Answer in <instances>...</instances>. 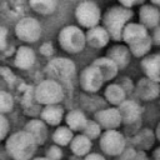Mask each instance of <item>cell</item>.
Instances as JSON below:
<instances>
[{"label":"cell","mask_w":160,"mask_h":160,"mask_svg":"<svg viewBox=\"0 0 160 160\" xmlns=\"http://www.w3.org/2000/svg\"><path fill=\"white\" fill-rule=\"evenodd\" d=\"M106 58L110 59L118 66V69H122L130 61V52H129V49L126 46L115 45V46H111L109 49V51L106 54Z\"/></svg>","instance_id":"cell-14"},{"label":"cell","mask_w":160,"mask_h":160,"mask_svg":"<svg viewBox=\"0 0 160 160\" xmlns=\"http://www.w3.org/2000/svg\"><path fill=\"white\" fill-rule=\"evenodd\" d=\"M59 45L62 50L70 54H76L84 50L85 42V34L79 26L68 25L62 28L58 35Z\"/></svg>","instance_id":"cell-2"},{"label":"cell","mask_w":160,"mask_h":160,"mask_svg":"<svg viewBox=\"0 0 160 160\" xmlns=\"http://www.w3.org/2000/svg\"><path fill=\"white\" fill-rule=\"evenodd\" d=\"M35 141L34 139L26 132H16L8 140V150L11 154V156L16 160H28L34 150H35Z\"/></svg>","instance_id":"cell-3"},{"label":"cell","mask_w":160,"mask_h":160,"mask_svg":"<svg viewBox=\"0 0 160 160\" xmlns=\"http://www.w3.org/2000/svg\"><path fill=\"white\" fill-rule=\"evenodd\" d=\"M36 160H50V159H49V158H48V159H45V158H42V159H36Z\"/></svg>","instance_id":"cell-39"},{"label":"cell","mask_w":160,"mask_h":160,"mask_svg":"<svg viewBox=\"0 0 160 160\" xmlns=\"http://www.w3.org/2000/svg\"><path fill=\"white\" fill-rule=\"evenodd\" d=\"M15 34L21 41L36 42L41 36V25L35 18L25 16L16 22Z\"/></svg>","instance_id":"cell-7"},{"label":"cell","mask_w":160,"mask_h":160,"mask_svg":"<svg viewBox=\"0 0 160 160\" xmlns=\"http://www.w3.org/2000/svg\"><path fill=\"white\" fill-rule=\"evenodd\" d=\"M0 74L5 78V80H6L8 82H14L15 76H14V74H12L8 68H0Z\"/></svg>","instance_id":"cell-34"},{"label":"cell","mask_w":160,"mask_h":160,"mask_svg":"<svg viewBox=\"0 0 160 160\" xmlns=\"http://www.w3.org/2000/svg\"><path fill=\"white\" fill-rule=\"evenodd\" d=\"M102 82H104L102 76H101L100 71L94 65L86 66L82 70L81 75H80L81 88L85 91H88V92H95V91H98L101 88Z\"/></svg>","instance_id":"cell-8"},{"label":"cell","mask_w":160,"mask_h":160,"mask_svg":"<svg viewBox=\"0 0 160 160\" xmlns=\"http://www.w3.org/2000/svg\"><path fill=\"white\" fill-rule=\"evenodd\" d=\"M145 0H119L120 2V6H124L126 9H131L132 6L135 5H139V4H142Z\"/></svg>","instance_id":"cell-33"},{"label":"cell","mask_w":160,"mask_h":160,"mask_svg":"<svg viewBox=\"0 0 160 160\" xmlns=\"http://www.w3.org/2000/svg\"><path fill=\"white\" fill-rule=\"evenodd\" d=\"M139 20L146 30L148 29H155L156 26H159V20H160V14H159V9L154 5H142L139 10Z\"/></svg>","instance_id":"cell-12"},{"label":"cell","mask_w":160,"mask_h":160,"mask_svg":"<svg viewBox=\"0 0 160 160\" xmlns=\"http://www.w3.org/2000/svg\"><path fill=\"white\" fill-rule=\"evenodd\" d=\"M91 65H94L100 71L104 81H109V80L114 79L116 76V74H118V70H119L118 66L110 59H108L106 56L95 59Z\"/></svg>","instance_id":"cell-16"},{"label":"cell","mask_w":160,"mask_h":160,"mask_svg":"<svg viewBox=\"0 0 160 160\" xmlns=\"http://www.w3.org/2000/svg\"><path fill=\"white\" fill-rule=\"evenodd\" d=\"M75 64L68 58H55L50 60L45 68V72L50 80L59 81H70L75 75Z\"/></svg>","instance_id":"cell-4"},{"label":"cell","mask_w":160,"mask_h":160,"mask_svg":"<svg viewBox=\"0 0 160 160\" xmlns=\"http://www.w3.org/2000/svg\"><path fill=\"white\" fill-rule=\"evenodd\" d=\"M141 68L148 79L158 82L160 79V55L150 54L141 60Z\"/></svg>","instance_id":"cell-13"},{"label":"cell","mask_w":160,"mask_h":160,"mask_svg":"<svg viewBox=\"0 0 160 160\" xmlns=\"http://www.w3.org/2000/svg\"><path fill=\"white\" fill-rule=\"evenodd\" d=\"M95 118L100 125H102L104 128L110 129V130L114 128H118L121 122V118L119 115V111H118V109H114V108L105 109V110L96 112Z\"/></svg>","instance_id":"cell-15"},{"label":"cell","mask_w":160,"mask_h":160,"mask_svg":"<svg viewBox=\"0 0 160 160\" xmlns=\"http://www.w3.org/2000/svg\"><path fill=\"white\" fill-rule=\"evenodd\" d=\"M52 52H54V46L51 42L46 41L40 46V54H42L44 56H50L52 55Z\"/></svg>","instance_id":"cell-31"},{"label":"cell","mask_w":160,"mask_h":160,"mask_svg":"<svg viewBox=\"0 0 160 160\" xmlns=\"http://www.w3.org/2000/svg\"><path fill=\"white\" fill-rule=\"evenodd\" d=\"M151 1V4L154 5V6H158L159 4H160V0H150Z\"/></svg>","instance_id":"cell-38"},{"label":"cell","mask_w":160,"mask_h":160,"mask_svg":"<svg viewBox=\"0 0 160 160\" xmlns=\"http://www.w3.org/2000/svg\"><path fill=\"white\" fill-rule=\"evenodd\" d=\"M151 46H152V41H151L150 35H149V36H146L145 39H142V40H140L138 42L129 45L128 49H129V52H131L134 56L142 58L151 50Z\"/></svg>","instance_id":"cell-23"},{"label":"cell","mask_w":160,"mask_h":160,"mask_svg":"<svg viewBox=\"0 0 160 160\" xmlns=\"http://www.w3.org/2000/svg\"><path fill=\"white\" fill-rule=\"evenodd\" d=\"M34 95L40 104L55 105L62 100L64 91L59 82L49 79V80H44L38 85V88L34 91Z\"/></svg>","instance_id":"cell-5"},{"label":"cell","mask_w":160,"mask_h":160,"mask_svg":"<svg viewBox=\"0 0 160 160\" xmlns=\"http://www.w3.org/2000/svg\"><path fill=\"white\" fill-rule=\"evenodd\" d=\"M151 41H152V45H160V28L156 26L154 29V34H152V38H151Z\"/></svg>","instance_id":"cell-36"},{"label":"cell","mask_w":160,"mask_h":160,"mask_svg":"<svg viewBox=\"0 0 160 160\" xmlns=\"http://www.w3.org/2000/svg\"><path fill=\"white\" fill-rule=\"evenodd\" d=\"M109 40H110V36L108 31L99 25L89 29L85 34V42L94 49H101L106 46L109 44Z\"/></svg>","instance_id":"cell-11"},{"label":"cell","mask_w":160,"mask_h":160,"mask_svg":"<svg viewBox=\"0 0 160 160\" xmlns=\"http://www.w3.org/2000/svg\"><path fill=\"white\" fill-rule=\"evenodd\" d=\"M71 138H72V134H71L70 129H68V128H59L54 132V140H55V142H58L60 145L69 144Z\"/></svg>","instance_id":"cell-27"},{"label":"cell","mask_w":160,"mask_h":160,"mask_svg":"<svg viewBox=\"0 0 160 160\" xmlns=\"http://www.w3.org/2000/svg\"><path fill=\"white\" fill-rule=\"evenodd\" d=\"M136 92L138 95L144 100H151L155 99L159 94V86L158 82L150 80V79H141L136 85Z\"/></svg>","instance_id":"cell-18"},{"label":"cell","mask_w":160,"mask_h":160,"mask_svg":"<svg viewBox=\"0 0 160 160\" xmlns=\"http://www.w3.org/2000/svg\"><path fill=\"white\" fill-rule=\"evenodd\" d=\"M105 98L114 105H120L125 100V91L118 84H111L105 90Z\"/></svg>","instance_id":"cell-24"},{"label":"cell","mask_w":160,"mask_h":160,"mask_svg":"<svg viewBox=\"0 0 160 160\" xmlns=\"http://www.w3.org/2000/svg\"><path fill=\"white\" fill-rule=\"evenodd\" d=\"M8 128H9V124H8L6 118L0 114V139H2V138L6 135Z\"/></svg>","instance_id":"cell-32"},{"label":"cell","mask_w":160,"mask_h":160,"mask_svg":"<svg viewBox=\"0 0 160 160\" xmlns=\"http://www.w3.org/2000/svg\"><path fill=\"white\" fill-rule=\"evenodd\" d=\"M149 36L148 30L139 22H128L121 32V40L129 46L131 44H135L142 39Z\"/></svg>","instance_id":"cell-10"},{"label":"cell","mask_w":160,"mask_h":160,"mask_svg":"<svg viewBox=\"0 0 160 160\" xmlns=\"http://www.w3.org/2000/svg\"><path fill=\"white\" fill-rule=\"evenodd\" d=\"M86 122H88V120H86L85 115L80 110H72V111H70L66 115V124L72 130L84 129V126L86 125Z\"/></svg>","instance_id":"cell-25"},{"label":"cell","mask_w":160,"mask_h":160,"mask_svg":"<svg viewBox=\"0 0 160 160\" xmlns=\"http://www.w3.org/2000/svg\"><path fill=\"white\" fill-rule=\"evenodd\" d=\"M26 132L34 139L35 144H42L46 139V128L40 120H31L26 124Z\"/></svg>","instance_id":"cell-20"},{"label":"cell","mask_w":160,"mask_h":160,"mask_svg":"<svg viewBox=\"0 0 160 160\" xmlns=\"http://www.w3.org/2000/svg\"><path fill=\"white\" fill-rule=\"evenodd\" d=\"M48 155H49V159L50 160H58V159L61 158V151L58 148H51Z\"/></svg>","instance_id":"cell-35"},{"label":"cell","mask_w":160,"mask_h":160,"mask_svg":"<svg viewBox=\"0 0 160 160\" xmlns=\"http://www.w3.org/2000/svg\"><path fill=\"white\" fill-rule=\"evenodd\" d=\"M75 18L80 24V26L91 29L99 25L101 20V11L94 1L85 0L78 4L75 9Z\"/></svg>","instance_id":"cell-6"},{"label":"cell","mask_w":160,"mask_h":160,"mask_svg":"<svg viewBox=\"0 0 160 160\" xmlns=\"http://www.w3.org/2000/svg\"><path fill=\"white\" fill-rule=\"evenodd\" d=\"M41 118L50 125H58L62 119V109L56 105H48L42 110Z\"/></svg>","instance_id":"cell-22"},{"label":"cell","mask_w":160,"mask_h":160,"mask_svg":"<svg viewBox=\"0 0 160 160\" xmlns=\"http://www.w3.org/2000/svg\"><path fill=\"white\" fill-rule=\"evenodd\" d=\"M8 46V29L5 26H0V51L5 50Z\"/></svg>","instance_id":"cell-30"},{"label":"cell","mask_w":160,"mask_h":160,"mask_svg":"<svg viewBox=\"0 0 160 160\" xmlns=\"http://www.w3.org/2000/svg\"><path fill=\"white\" fill-rule=\"evenodd\" d=\"M134 16V11L131 9H126L124 6H111L102 15V28L108 31L109 36L115 40H121V32L124 26L130 22Z\"/></svg>","instance_id":"cell-1"},{"label":"cell","mask_w":160,"mask_h":160,"mask_svg":"<svg viewBox=\"0 0 160 160\" xmlns=\"http://www.w3.org/2000/svg\"><path fill=\"white\" fill-rule=\"evenodd\" d=\"M119 115L121 118V121H126V122H131V121H135L139 115H140V108L139 105L135 102V101H122L120 105H119Z\"/></svg>","instance_id":"cell-19"},{"label":"cell","mask_w":160,"mask_h":160,"mask_svg":"<svg viewBox=\"0 0 160 160\" xmlns=\"http://www.w3.org/2000/svg\"><path fill=\"white\" fill-rule=\"evenodd\" d=\"M84 131H85V135H86L88 139H92V138L99 136V134H100V126H99L98 122L90 121V122H86V125L84 126Z\"/></svg>","instance_id":"cell-29"},{"label":"cell","mask_w":160,"mask_h":160,"mask_svg":"<svg viewBox=\"0 0 160 160\" xmlns=\"http://www.w3.org/2000/svg\"><path fill=\"white\" fill-rule=\"evenodd\" d=\"M35 52L30 46H20L15 54V66L19 69H29L35 62Z\"/></svg>","instance_id":"cell-17"},{"label":"cell","mask_w":160,"mask_h":160,"mask_svg":"<svg viewBox=\"0 0 160 160\" xmlns=\"http://www.w3.org/2000/svg\"><path fill=\"white\" fill-rule=\"evenodd\" d=\"M90 146H91L90 139H88L86 136H76L75 140H72V144H71L72 151L78 155L86 154L90 150Z\"/></svg>","instance_id":"cell-26"},{"label":"cell","mask_w":160,"mask_h":160,"mask_svg":"<svg viewBox=\"0 0 160 160\" xmlns=\"http://www.w3.org/2000/svg\"><path fill=\"white\" fill-rule=\"evenodd\" d=\"M85 160H104L100 155H98V154H91V155H89Z\"/></svg>","instance_id":"cell-37"},{"label":"cell","mask_w":160,"mask_h":160,"mask_svg":"<svg viewBox=\"0 0 160 160\" xmlns=\"http://www.w3.org/2000/svg\"><path fill=\"white\" fill-rule=\"evenodd\" d=\"M100 145L105 152H108L110 155H118L122 151L125 140L120 132H118L115 130H108L102 135Z\"/></svg>","instance_id":"cell-9"},{"label":"cell","mask_w":160,"mask_h":160,"mask_svg":"<svg viewBox=\"0 0 160 160\" xmlns=\"http://www.w3.org/2000/svg\"><path fill=\"white\" fill-rule=\"evenodd\" d=\"M29 5L34 11L39 14L49 15L56 10L58 0H29Z\"/></svg>","instance_id":"cell-21"},{"label":"cell","mask_w":160,"mask_h":160,"mask_svg":"<svg viewBox=\"0 0 160 160\" xmlns=\"http://www.w3.org/2000/svg\"><path fill=\"white\" fill-rule=\"evenodd\" d=\"M12 105H14L12 96L6 91H0V114L10 111L12 109Z\"/></svg>","instance_id":"cell-28"}]
</instances>
